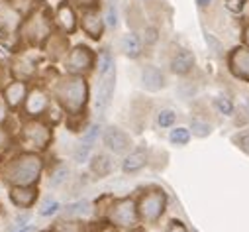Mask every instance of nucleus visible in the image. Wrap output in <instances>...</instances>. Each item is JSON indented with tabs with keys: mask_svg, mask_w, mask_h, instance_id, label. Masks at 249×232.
<instances>
[{
	"mask_svg": "<svg viewBox=\"0 0 249 232\" xmlns=\"http://www.w3.org/2000/svg\"><path fill=\"white\" fill-rule=\"evenodd\" d=\"M89 83L81 75H65L53 85V98L59 108L69 116H79L89 104Z\"/></svg>",
	"mask_w": 249,
	"mask_h": 232,
	"instance_id": "obj_1",
	"label": "nucleus"
},
{
	"mask_svg": "<svg viewBox=\"0 0 249 232\" xmlns=\"http://www.w3.org/2000/svg\"><path fill=\"white\" fill-rule=\"evenodd\" d=\"M43 169H45V161L41 154L24 150L6 161L2 177L10 187L12 185H37Z\"/></svg>",
	"mask_w": 249,
	"mask_h": 232,
	"instance_id": "obj_2",
	"label": "nucleus"
},
{
	"mask_svg": "<svg viewBox=\"0 0 249 232\" xmlns=\"http://www.w3.org/2000/svg\"><path fill=\"white\" fill-rule=\"evenodd\" d=\"M53 28H55L53 14L45 6H36L28 16H24L18 34L30 45H43L53 36Z\"/></svg>",
	"mask_w": 249,
	"mask_h": 232,
	"instance_id": "obj_3",
	"label": "nucleus"
},
{
	"mask_svg": "<svg viewBox=\"0 0 249 232\" xmlns=\"http://www.w3.org/2000/svg\"><path fill=\"white\" fill-rule=\"evenodd\" d=\"M20 142L28 152L43 154L53 142V126L43 118H28L20 130Z\"/></svg>",
	"mask_w": 249,
	"mask_h": 232,
	"instance_id": "obj_4",
	"label": "nucleus"
},
{
	"mask_svg": "<svg viewBox=\"0 0 249 232\" xmlns=\"http://www.w3.org/2000/svg\"><path fill=\"white\" fill-rule=\"evenodd\" d=\"M106 220L114 224L118 230H130L138 228L142 224L140 213H138V201L136 197H120L112 199L106 211Z\"/></svg>",
	"mask_w": 249,
	"mask_h": 232,
	"instance_id": "obj_5",
	"label": "nucleus"
},
{
	"mask_svg": "<svg viewBox=\"0 0 249 232\" xmlns=\"http://www.w3.org/2000/svg\"><path fill=\"white\" fill-rule=\"evenodd\" d=\"M138 213L143 224H157L167 211V193L161 187H147L138 197Z\"/></svg>",
	"mask_w": 249,
	"mask_h": 232,
	"instance_id": "obj_6",
	"label": "nucleus"
},
{
	"mask_svg": "<svg viewBox=\"0 0 249 232\" xmlns=\"http://www.w3.org/2000/svg\"><path fill=\"white\" fill-rule=\"evenodd\" d=\"M94 65H96V53L89 47V45H75L73 49H69V53L65 55L63 59V67H65V73L69 75H81V77H87L94 71Z\"/></svg>",
	"mask_w": 249,
	"mask_h": 232,
	"instance_id": "obj_7",
	"label": "nucleus"
},
{
	"mask_svg": "<svg viewBox=\"0 0 249 232\" xmlns=\"http://www.w3.org/2000/svg\"><path fill=\"white\" fill-rule=\"evenodd\" d=\"M51 95L43 87H30V93L22 104V110L28 118H43L51 110Z\"/></svg>",
	"mask_w": 249,
	"mask_h": 232,
	"instance_id": "obj_8",
	"label": "nucleus"
},
{
	"mask_svg": "<svg viewBox=\"0 0 249 232\" xmlns=\"http://www.w3.org/2000/svg\"><path fill=\"white\" fill-rule=\"evenodd\" d=\"M53 22L55 28L61 34H73L79 28V14H77V6L71 0H59V4L55 6L53 12Z\"/></svg>",
	"mask_w": 249,
	"mask_h": 232,
	"instance_id": "obj_9",
	"label": "nucleus"
},
{
	"mask_svg": "<svg viewBox=\"0 0 249 232\" xmlns=\"http://www.w3.org/2000/svg\"><path fill=\"white\" fill-rule=\"evenodd\" d=\"M102 144L114 155H126L132 150V138L118 126H106L102 130Z\"/></svg>",
	"mask_w": 249,
	"mask_h": 232,
	"instance_id": "obj_10",
	"label": "nucleus"
},
{
	"mask_svg": "<svg viewBox=\"0 0 249 232\" xmlns=\"http://www.w3.org/2000/svg\"><path fill=\"white\" fill-rule=\"evenodd\" d=\"M79 28L90 39H96L98 41L104 36L106 22H104L102 14L98 12V8H87V10H81V14H79Z\"/></svg>",
	"mask_w": 249,
	"mask_h": 232,
	"instance_id": "obj_11",
	"label": "nucleus"
},
{
	"mask_svg": "<svg viewBox=\"0 0 249 232\" xmlns=\"http://www.w3.org/2000/svg\"><path fill=\"white\" fill-rule=\"evenodd\" d=\"M228 69L233 77L249 81V47L237 45L228 53Z\"/></svg>",
	"mask_w": 249,
	"mask_h": 232,
	"instance_id": "obj_12",
	"label": "nucleus"
},
{
	"mask_svg": "<svg viewBox=\"0 0 249 232\" xmlns=\"http://www.w3.org/2000/svg\"><path fill=\"white\" fill-rule=\"evenodd\" d=\"M114 91H116V69L110 71L108 75L100 77L98 91H96V100H94V106H96L98 114L104 116V112L110 108L112 98H114Z\"/></svg>",
	"mask_w": 249,
	"mask_h": 232,
	"instance_id": "obj_13",
	"label": "nucleus"
},
{
	"mask_svg": "<svg viewBox=\"0 0 249 232\" xmlns=\"http://www.w3.org/2000/svg\"><path fill=\"white\" fill-rule=\"evenodd\" d=\"M28 93H30L28 81H24V79H12L10 83H6L2 87V95H0V97H2L8 102V106L12 110H16V108H22Z\"/></svg>",
	"mask_w": 249,
	"mask_h": 232,
	"instance_id": "obj_14",
	"label": "nucleus"
},
{
	"mask_svg": "<svg viewBox=\"0 0 249 232\" xmlns=\"http://www.w3.org/2000/svg\"><path fill=\"white\" fill-rule=\"evenodd\" d=\"M8 197L14 207H18L20 211H28L36 205L39 197V189L37 185H12Z\"/></svg>",
	"mask_w": 249,
	"mask_h": 232,
	"instance_id": "obj_15",
	"label": "nucleus"
},
{
	"mask_svg": "<svg viewBox=\"0 0 249 232\" xmlns=\"http://www.w3.org/2000/svg\"><path fill=\"white\" fill-rule=\"evenodd\" d=\"M147 163H149V150L145 146H138L124 155L122 171L126 175H134V173H140Z\"/></svg>",
	"mask_w": 249,
	"mask_h": 232,
	"instance_id": "obj_16",
	"label": "nucleus"
},
{
	"mask_svg": "<svg viewBox=\"0 0 249 232\" xmlns=\"http://www.w3.org/2000/svg\"><path fill=\"white\" fill-rule=\"evenodd\" d=\"M195 63H196L195 53L191 49H184L182 47V49H178V51L173 53L171 61H169V67H171V73H175L178 77H186V75H189L195 69Z\"/></svg>",
	"mask_w": 249,
	"mask_h": 232,
	"instance_id": "obj_17",
	"label": "nucleus"
},
{
	"mask_svg": "<svg viewBox=\"0 0 249 232\" xmlns=\"http://www.w3.org/2000/svg\"><path fill=\"white\" fill-rule=\"evenodd\" d=\"M140 81H142V87H143L147 93H159V91H163L165 85H167L165 73H163L159 67H155V65H145V67L142 69Z\"/></svg>",
	"mask_w": 249,
	"mask_h": 232,
	"instance_id": "obj_18",
	"label": "nucleus"
},
{
	"mask_svg": "<svg viewBox=\"0 0 249 232\" xmlns=\"http://www.w3.org/2000/svg\"><path fill=\"white\" fill-rule=\"evenodd\" d=\"M120 51L128 57V59H138L143 53V39L136 32H128L120 38Z\"/></svg>",
	"mask_w": 249,
	"mask_h": 232,
	"instance_id": "obj_19",
	"label": "nucleus"
},
{
	"mask_svg": "<svg viewBox=\"0 0 249 232\" xmlns=\"http://www.w3.org/2000/svg\"><path fill=\"white\" fill-rule=\"evenodd\" d=\"M89 167H90V173H92L94 177L102 179V177H108L110 173H112L114 163H112V157L108 154H96V155L90 157Z\"/></svg>",
	"mask_w": 249,
	"mask_h": 232,
	"instance_id": "obj_20",
	"label": "nucleus"
},
{
	"mask_svg": "<svg viewBox=\"0 0 249 232\" xmlns=\"http://www.w3.org/2000/svg\"><path fill=\"white\" fill-rule=\"evenodd\" d=\"M85 230H87V224L83 222V218L63 216L53 224V228L49 232H85Z\"/></svg>",
	"mask_w": 249,
	"mask_h": 232,
	"instance_id": "obj_21",
	"label": "nucleus"
},
{
	"mask_svg": "<svg viewBox=\"0 0 249 232\" xmlns=\"http://www.w3.org/2000/svg\"><path fill=\"white\" fill-rule=\"evenodd\" d=\"M12 73L16 75V79L30 81L37 73V65H36V61H30L28 57H20V59H16V63L12 67Z\"/></svg>",
	"mask_w": 249,
	"mask_h": 232,
	"instance_id": "obj_22",
	"label": "nucleus"
},
{
	"mask_svg": "<svg viewBox=\"0 0 249 232\" xmlns=\"http://www.w3.org/2000/svg\"><path fill=\"white\" fill-rule=\"evenodd\" d=\"M69 175H71V169L67 163H59L51 169V175H49V187L51 189H59L63 187L67 181H69Z\"/></svg>",
	"mask_w": 249,
	"mask_h": 232,
	"instance_id": "obj_23",
	"label": "nucleus"
},
{
	"mask_svg": "<svg viewBox=\"0 0 249 232\" xmlns=\"http://www.w3.org/2000/svg\"><path fill=\"white\" fill-rule=\"evenodd\" d=\"M189 128H191L193 136H196V138H208L212 134V130H214V126L206 118H200V116H193Z\"/></svg>",
	"mask_w": 249,
	"mask_h": 232,
	"instance_id": "obj_24",
	"label": "nucleus"
},
{
	"mask_svg": "<svg viewBox=\"0 0 249 232\" xmlns=\"http://www.w3.org/2000/svg\"><path fill=\"white\" fill-rule=\"evenodd\" d=\"M96 63H98V77H104L116 69V61H114V55L110 53V49H102L100 55H96Z\"/></svg>",
	"mask_w": 249,
	"mask_h": 232,
	"instance_id": "obj_25",
	"label": "nucleus"
},
{
	"mask_svg": "<svg viewBox=\"0 0 249 232\" xmlns=\"http://www.w3.org/2000/svg\"><path fill=\"white\" fill-rule=\"evenodd\" d=\"M193 138L191 128H184V126H173L169 132V142L173 146H186Z\"/></svg>",
	"mask_w": 249,
	"mask_h": 232,
	"instance_id": "obj_26",
	"label": "nucleus"
},
{
	"mask_svg": "<svg viewBox=\"0 0 249 232\" xmlns=\"http://www.w3.org/2000/svg\"><path fill=\"white\" fill-rule=\"evenodd\" d=\"M90 213V205L87 201H79V203H73V205H67L65 207V213L63 216H71V218H83L85 214Z\"/></svg>",
	"mask_w": 249,
	"mask_h": 232,
	"instance_id": "obj_27",
	"label": "nucleus"
},
{
	"mask_svg": "<svg viewBox=\"0 0 249 232\" xmlns=\"http://www.w3.org/2000/svg\"><path fill=\"white\" fill-rule=\"evenodd\" d=\"M177 122V112L173 108H161L157 112V124L161 128H173Z\"/></svg>",
	"mask_w": 249,
	"mask_h": 232,
	"instance_id": "obj_28",
	"label": "nucleus"
},
{
	"mask_svg": "<svg viewBox=\"0 0 249 232\" xmlns=\"http://www.w3.org/2000/svg\"><path fill=\"white\" fill-rule=\"evenodd\" d=\"M212 104H214V108L222 114V116H233V112H235V106H233V102L228 98V97H216L214 100H212Z\"/></svg>",
	"mask_w": 249,
	"mask_h": 232,
	"instance_id": "obj_29",
	"label": "nucleus"
},
{
	"mask_svg": "<svg viewBox=\"0 0 249 232\" xmlns=\"http://www.w3.org/2000/svg\"><path fill=\"white\" fill-rule=\"evenodd\" d=\"M102 18H104V22H106V28H110V30H116V28H118L120 16H118V8H116L114 2H108V4H106L104 12H102Z\"/></svg>",
	"mask_w": 249,
	"mask_h": 232,
	"instance_id": "obj_30",
	"label": "nucleus"
},
{
	"mask_svg": "<svg viewBox=\"0 0 249 232\" xmlns=\"http://www.w3.org/2000/svg\"><path fill=\"white\" fill-rule=\"evenodd\" d=\"M90 154H92V146L87 144V142H83V140L73 148V159H75L77 163L87 161V159L90 157Z\"/></svg>",
	"mask_w": 249,
	"mask_h": 232,
	"instance_id": "obj_31",
	"label": "nucleus"
},
{
	"mask_svg": "<svg viewBox=\"0 0 249 232\" xmlns=\"http://www.w3.org/2000/svg\"><path fill=\"white\" fill-rule=\"evenodd\" d=\"M100 132H102V126H100L98 122H94V124H90V126L83 132L81 140H83V142H87V144H90V146H94V144H96V140H98V136H100Z\"/></svg>",
	"mask_w": 249,
	"mask_h": 232,
	"instance_id": "obj_32",
	"label": "nucleus"
},
{
	"mask_svg": "<svg viewBox=\"0 0 249 232\" xmlns=\"http://www.w3.org/2000/svg\"><path fill=\"white\" fill-rule=\"evenodd\" d=\"M59 209H61V205H59V201H55V199H45L41 205H39V216H51V214H55V213H59Z\"/></svg>",
	"mask_w": 249,
	"mask_h": 232,
	"instance_id": "obj_33",
	"label": "nucleus"
},
{
	"mask_svg": "<svg viewBox=\"0 0 249 232\" xmlns=\"http://www.w3.org/2000/svg\"><path fill=\"white\" fill-rule=\"evenodd\" d=\"M204 41H206V45L210 47V51H212L214 55H224V45H222V41H220L214 34L204 32Z\"/></svg>",
	"mask_w": 249,
	"mask_h": 232,
	"instance_id": "obj_34",
	"label": "nucleus"
},
{
	"mask_svg": "<svg viewBox=\"0 0 249 232\" xmlns=\"http://www.w3.org/2000/svg\"><path fill=\"white\" fill-rule=\"evenodd\" d=\"M231 142L243 152V154H247L249 155V130H243V132H237L233 138H231Z\"/></svg>",
	"mask_w": 249,
	"mask_h": 232,
	"instance_id": "obj_35",
	"label": "nucleus"
},
{
	"mask_svg": "<svg viewBox=\"0 0 249 232\" xmlns=\"http://www.w3.org/2000/svg\"><path fill=\"white\" fill-rule=\"evenodd\" d=\"M143 43L145 45H155L157 43V39H159V30L157 28H153V26H147L145 30H143Z\"/></svg>",
	"mask_w": 249,
	"mask_h": 232,
	"instance_id": "obj_36",
	"label": "nucleus"
},
{
	"mask_svg": "<svg viewBox=\"0 0 249 232\" xmlns=\"http://www.w3.org/2000/svg\"><path fill=\"white\" fill-rule=\"evenodd\" d=\"M10 144H12V140H10L8 130H6L4 126H0V154L6 152V150L10 148Z\"/></svg>",
	"mask_w": 249,
	"mask_h": 232,
	"instance_id": "obj_37",
	"label": "nucleus"
},
{
	"mask_svg": "<svg viewBox=\"0 0 249 232\" xmlns=\"http://www.w3.org/2000/svg\"><path fill=\"white\" fill-rule=\"evenodd\" d=\"M10 106H8V102L2 98V97H0V126H2L6 120H8V116H10Z\"/></svg>",
	"mask_w": 249,
	"mask_h": 232,
	"instance_id": "obj_38",
	"label": "nucleus"
},
{
	"mask_svg": "<svg viewBox=\"0 0 249 232\" xmlns=\"http://www.w3.org/2000/svg\"><path fill=\"white\" fill-rule=\"evenodd\" d=\"M71 2H73L79 10H87V8H98L100 0H71Z\"/></svg>",
	"mask_w": 249,
	"mask_h": 232,
	"instance_id": "obj_39",
	"label": "nucleus"
},
{
	"mask_svg": "<svg viewBox=\"0 0 249 232\" xmlns=\"http://www.w3.org/2000/svg\"><path fill=\"white\" fill-rule=\"evenodd\" d=\"M28 222H30V213H28V211H24L20 216H16V218H14V230H20V228L28 226Z\"/></svg>",
	"mask_w": 249,
	"mask_h": 232,
	"instance_id": "obj_40",
	"label": "nucleus"
},
{
	"mask_svg": "<svg viewBox=\"0 0 249 232\" xmlns=\"http://www.w3.org/2000/svg\"><path fill=\"white\" fill-rule=\"evenodd\" d=\"M247 4V0H226V6L231 10V12H241Z\"/></svg>",
	"mask_w": 249,
	"mask_h": 232,
	"instance_id": "obj_41",
	"label": "nucleus"
},
{
	"mask_svg": "<svg viewBox=\"0 0 249 232\" xmlns=\"http://www.w3.org/2000/svg\"><path fill=\"white\" fill-rule=\"evenodd\" d=\"M163 232H189V228H186L180 220H171L169 226H167Z\"/></svg>",
	"mask_w": 249,
	"mask_h": 232,
	"instance_id": "obj_42",
	"label": "nucleus"
},
{
	"mask_svg": "<svg viewBox=\"0 0 249 232\" xmlns=\"http://www.w3.org/2000/svg\"><path fill=\"white\" fill-rule=\"evenodd\" d=\"M96 232H118V228L106 220V222H102V224L98 226V230H96Z\"/></svg>",
	"mask_w": 249,
	"mask_h": 232,
	"instance_id": "obj_43",
	"label": "nucleus"
},
{
	"mask_svg": "<svg viewBox=\"0 0 249 232\" xmlns=\"http://www.w3.org/2000/svg\"><path fill=\"white\" fill-rule=\"evenodd\" d=\"M241 39H243V45L249 47V22L245 24V28H243V32H241Z\"/></svg>",
	"mask_w": 249,
	"mask_h": 232,
	"instance_id": "obj_44",
	"label": "nucleus"
},
{
	"mask_svg": "<svg viewBox=\"0 0 249 232\" xmlns=\"http://www.w3.org/2000/svg\"><path fill=\"white\" fill-rule=\"evenodd\" d=\"M196 4H198V8H208L212 4V0H196Z\"/></svg>",
	"mask_w": 249,
	"mask_h": 232,
	"instance_id": "obj_45",
	"label": "nucleus"
},
{
	"mask_svg": "<svg viewBox=\"0 0 249 232\" xmlns=\"http://www.w3.org/2000/svg\"><path fill=\"white\" fill-rule=\"evenodd\" d=\"M16 232H36V226H24V228H20Z\"/></svg>",
	"mask_w": 249,
	"mask_h": 232,
	"instance_id": "obj_46",
	"label": "nucleus"
},
{
	"mask_svg": "<svg viewBox=\"0 0 249 232\" xmlns=\"http://www.w3.org/2000/svg\"><path fill=\"white\" fill-rule=\"evenodd\" d=\"M126 232H143V228L138 226V228H130V230H126Z\"/></svg>",
	"mask_w": 249,
	"mask_h": 232,
	"instance_id": "obj_47",
	"label": "nucleus"
}]
</instances>
